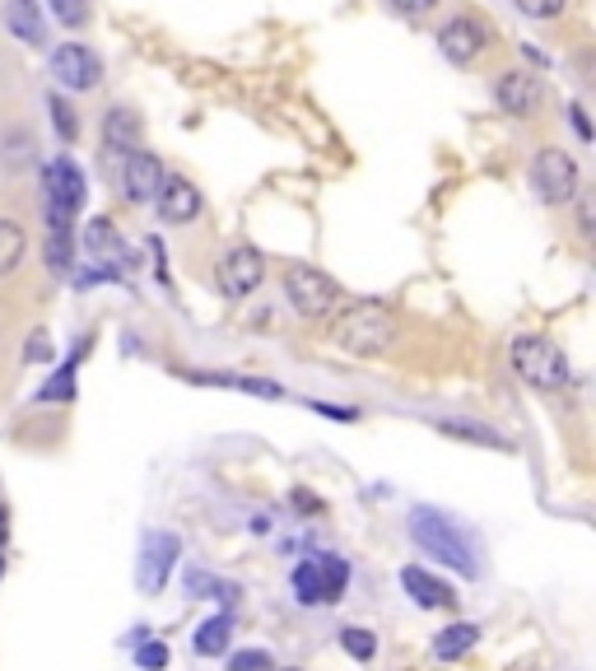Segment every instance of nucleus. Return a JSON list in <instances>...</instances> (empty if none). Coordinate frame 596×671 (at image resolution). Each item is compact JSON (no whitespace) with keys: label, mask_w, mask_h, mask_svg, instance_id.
<instances>
[{"label":"nucleus","mask_w":596,"mask_h":671,"mask_svg":"<svg viewBox=\"0 0 596 671\" xmlns=\"http://www.w3.org/2000/svg\"><path fill=\"white\" fill-rule=\"evenodd\" d=\"M396 336H401V322H396V312L387 304H350L341 318L331 327V341L341 345L345 354H360V360H373V354H383L396 345Z\"/></svg>","instance_id":"obj_1"},{"label":"nucleus","mask_w":596,"mask_h":671,"mask_svg":"<svg viewBox=\"0 0 596 671\" xmlns=\"http://www.w3.org/2000/svg\"><path fill=\"white\" fill-rule=\"evenodd\" d=\"M410 537L420 541V546L429 550V556L448 560L462 579H475V574H481V564H475L471 541L462 537V531H456L452 518H443L439 508H415V513H410Z\"/></svg>","instance_id":"obj_2"},{"label":"nucleus","mask_w":596,"mask_h":671,"mask_svg":"<svg viewBox=\"0 0 596 671\" xmlns=\"http://www.w3.org/2000/svg\"><path fill=\"white\" fill-rule=\"evenodd\" d=\"M512 369H518V378L541 387V392H554L569 383V354L545 341V336H518L512 341Z\"/></svg>","instance_id":"obj_3"},{"label":"nucleus","mask_w":596,"mask_h":671,"mask_svg":"<svg viewBox=\"0 0 596 671\" xmlns=\"http://www.w3.org/2000/svg\"><path fill=\"white\" fill-rule=\"evenodd\" d=\"M285 299L298 318H327V312L341 304V285L317 266H289L285 271Z\"/></svg>","instance_id":"obj_4"},{"label":"nucleus","mask_w":596,"mask_h":671,"mask_svg":"<svg viewBox=\"0 0 596 671\" xmlns=\"http://www.w3.org/2000/svg\"><path fill=\"white\" fill-rule=\"evenodd\" d=\"M350 583V564L341 556H317L294 569V597L303 606H322V602H341V592Z\"/></svg>","instance_id":"obj_5"},{"label":"nucleus","mask_w":596,"mask_h":671,"mask_svg":"<svg viewBox=\"0 0 596 671\" xmlns=\"http://www.w3.org/2000/svg\"><path fill=\"white\" fill-rule=\"evenodd\" d=\"M47 215H52V233H70L75 210L85 206V173L70 160H52L47 164Z\"/></svg>","instance_id":"obj_6"},{"label":"nucleus","mask_w":596,"mask_h":671,"mask_svg":"<svg viewBox=\"0 0 596 671\" xmlns=\"http://www.w3.org/2000/svg\"><path fill=\"white\" fill-rule=\"evenodd\" d=\"M531 177H536V187H541V201H550V206H564L578 196V164H573L569 150H560V145H545L536 154Z\"/></svg>","instance_id":"obj_7"},{"label":"nucleus","mask_w":596,"mask_h":671,"mask_svg":"<svg viewBox=\"0 0 596 671\" xmlns=\"http://www.w3.org/2000/svg\"><path fill=\"white\" fill-rule=\"evenodd\" d=\"M52 75L62 89H75V94H89L98 89V80H103V62L85 47V43H66L52 52Z\"/></svg>","instance_id":"obj_8"},{"label":"nucleus","mask_w":596,"mask_h":671,"mask_svg":"<svg viewBox=\"0 0 596 671\" xmlns=\"http://www.w3.org/2000/svg\"><path fill=\"white\" fill-rule=\"evenodd\" d=\"M262 275H266V262L256 248H233L220 256V289L229 299H247V294L262 285Z\"/></svg>","instance_id":"obj_9"},{"label":"nucleus","mask_w":596,"mask_h":671,"mask_svg":"<svg viewBox=\"0 0 596 671\" xmlns=\"http://www.w3.org/2000/svg\"><path fill=\"white\" fill-rule=\"evenodd\" d=\"M154 206L164 215V224H191L196 215H201V187L187 183L183 173H164V183L154 191Z\"/></svg>","instance_id":"obj_10"},{"label":"nucleus","mask_w":596,"mask_h":671,"mask_svg":"<svg viewBox=\"0 0 596 671\" xmlns=\"http://www.w3.org/2000/svg\"><path fill=\"white\" fill-rule=\"evenodd\" d=\"M485 43H489V33H485V24H475L471 14L448 19L443 33H439V47H443V56L452 66H471L475 56L485 52Z\"/></svg>","instance_id":"obj_11"},{"label":"nucleus","mask_w":596,"mask_h":671,"mask_svg":"<svg viewBox=\"0 0 596 671\" xmlns=\"http://www.w3.org/2000/svg\"><path fill=\"white\" fill-rule=\"evenodd\" d=\"M494 98H499V108L512 112V117H531L536 108H541V75H531V70H504L499 75V85H494Z\"/></svg>","instance_id":"obj_12"},{"label":"nucleus","mask_w":596,"mask_h":671,"mask_svg":"<svg viewBox=\"0 0 596 671\" xmlns=\"http://www.w3.org/2000/svg\"><path fill=\"white\" fill-rule=\"evenodd\" d=\"M177 537H168V531H154V537L145 541V550H141V569H135V583H141V592H158L164 587V579H168V569H173V560H177Z\"/></svg>","instance_id":"obj_13"},{"label":"nucleus","mask_w":596,"mask_h":671,"mask_svg":"<svg viewBox=\"0 0 596 671\" xmlns=\"http://www.w3.org/2000/svg\"><path fill=\"white\" fill-rule=\"evenodd\" d=\"M158 183H164V164H158V154L131 150L126 154V168H122V187H126L131 201H154Z\"/></svg>","instance_id":"obj_14"},{"label":"nucleus","mask_w":596,"mask_h":671,"mask_svg":"<svg viewBox=\"0 0 596 671\" xmlns=\"http://www.w3.org/2000/svg\"><path fill=\"white\" fill-rule=\"evenodd\" d=\"M401 587H406L420 606H429V610H433V606H452V602H456V592H452L443 579H433L429 569H415V564L401 569Z\"/></svg>","instance_id":"obj_15"},{"label":"nucleus","mask_w":596,"mask_h":671,"mask_svg":"<svg viewBox=\"0 0 596 671\" xmlns=\"http://www.w3.org/2000/svg\"><path fill=\"white\" fill-rule=\"evenodd\" d=\"M5 24H10V33L19 37V43H29V47L47 43V24H43V14H37V0H10Z\"/></svg>","instance_id":"obj_16"},{"label":"nucleus","mask_w":596,"mask_h":671,"mask_svg":"<svg viewBox=\"0 0 596 671\" xmlns=\"http://www.w3.org/2000/svg\"><path fill=\"white\" fill-rule=\"evenodd\" d=\"M103 141H108V150H117L126 160L131 150H141V117L131 108H112L103 117Z\"/></svg>","instance_id":"obj_17"},{"label":"nucleus","mask_w":596,"mask_h":671,"mask_svg":"<svg viewBox=\"0 0 596 671\" xmlns=\"http://www.w3.org/2000/svg\"><path fill=\"white\" fill-rule=\"evenodd\" d=\"M475 639H481V625L456 620V625H448V629H443L439 639H433V658H439V662H456L462 653H471Z\"/></svg>","instance_id":"obj_18"},{"label":"nucleus","mask_w":596,"mask_h":671,"mask_svg":"<svg viewBox=\"0 0 596 671\" xmlns=\"http://www.w3.org/2000/svg\"><path fill=\"white\" fill-rule=\"evenodd\" d=\"M191 383H206V387H233V392H252V397H280V387L266 383V378H243V373H183Z\"/></svg>","instance_id":"obj_19"},{"label":"nucleus","mask_w":596,"mask_h":671,"mask_svg":"<svg viewBox=\"0 0 596 671\" xmlns=\"http://www.w3.org/2000/svg\"><path fill=\"white\" fill-rule=\"evenodd\" d=\"M433 429L452 433V439H466V443H481V448H508V439L489 425H475V420H433Z\"/></svg>","instance_id":"obj_20"},{"label":"nucleus","mask_w":596,"mask_h":671,"mask_svg":"<svg viewBox=\"0 0 596 671\" xmlns=\"http://www.w3.org/2000/svg\"><path fill=\"white\" fill-rule=\"evenodd\" d=\"M29 252V233L19 229L14 220H0V275H10Z\"/></svg>","instance_id":"obj_21"},{"label":"nucleus","mask_w":596,"mask_h":671,"mask_svg":"<svg viewBox=\"0 0 596 671\" xmlns=\"http://www.w3.org/2000/svg\"><path fill=\"white\" fill-rule=\"evenodd\" d=\"M229 648V616H214L201 625V635H196V653L201 658H220Z\"/></svg>","instance_id":"obj_22"},{"label":"nucleus","mask_w":596,"mask_h":671,"mask_svg":"<svg viewBox=\"0 0 596 671\" xmlns=\"http://www.w3.org/2000/svg\"><path fill=\"white\" fill-rule=\"evenodd\" d=\"M85 248H89L93 256H112V252H117V229H112L108 220H89V229H85Z\"/></svg>","instance_id":"obj_23"},{"label":"nucleus","mask_w":596,"mask_h":671,"mask_svg":"<svg viewBox=\"0 0 596 671\" xmlns=\"http://www.w3.org/2000/svg\"><path fill=\"white\" fill-rule=\"evenodd\" d=\"M341 644H345V653H350L354 662H368V658L377 653V639L368 635V629H360V625H350L345 635H341Z\"/></svg>","instance_id":"obj_24"},{"label":"nucleus","mask_w":596,"mask_h":671,"mask_svg":"<svg viewBox=\"0 0 596 671\" xmlns=\"http://www.w3.org/2000/svg\"><path fill=\"white\" fill-rule=\"evenodd\" d=\"M52 14L62 19L66 29H85L89 24V0H52Z\"/></svg>","instance_id":"obj_25"},{"label":"nucleus","mask_w":596,"mask_h":671,"mask_svg":"<svg viewBox=\"0 0 596 671\" xmlns=\"http://www.w3.org/2000/svg\"><path fill=\"white\" fill-rule=\"evenodd\" d=\"M52 122H56V135H62V141L70 145L75 141V135H79V122H75V112H70V103H66V98H52Z\"/></svg>","instance_id":"obj_26"},{"label":"nucleus","mask_w":596,"mask_h":671,"mask_svg":"<svg viewBox=\"0 0 596 671\" xmlns=\"http://www.w3.org/2000/svg\"><path fill=\"white\" fill-rule=\"evenodd\" d=\"M37 397H43V402H66V397H75V364H66L43 392H37Z\"/></svg>","instance_id":"obj_27"},{"label":"nucleus","mask_w":596,"mask_h":671,"mask_svg":"<svg viewBox=\"0 0 596 671\" xmlns=\"http://www.w3.org/2000/svg\"><path fill=\"white\" fill-rule=\"evenodd\" d=\"M527 19H560L569 10V0H512Z\"/></svg>","instance_id":"obj_28"},{"label":"nucleus","mask_w":596,"mask_h":671,"mask_svg":"<svg viewBox=\"0 0 596 671\" xmlns=\"http://www.w3.org/2000/svg\"><path fill=\"white\" fill-rule=\"evenodd\" d=\"M229 671H271V653L266 648H243V653L229 658Z\"/></svg>","instance_id":"obj_29"},{"label":"nucleus","mask_w":596,"mask_h":671,"mask_svg":"<svg viewBox=\"0 0 596 671\" xmlns=\"http://www.w3.org/2000/svg\"><path fill=\"white\" fill-rule=\"evenodd\" d=\"M187 592H214V597H238L233 583H214L210 574H187Z\"/></svg>","instance_id":"obj_30"},{"label":"nucleus","mask_w":596,"mask_h":671,"mask_svg":"<svg viewBox=\"0 0 596 671\" xmlns=\"http://www.w3.org/2000/svg\"><path fill=\"white\" fill-rule=\"evenodd\" d=\"M135 662L150 667V671H158V667L168 662V648L164 644H145V648H135Z\"/></svg>","instance_id":"obj_31"},{"label":"nucleus","mask_w":596,"mask_h":671,"mask_svg":"<svg viewBox=\"0 0 596 671\" xmlns=\"http://www.w3.org/2000/svg\"><path fill=\"white\" fill-rule=\"evenodd\" d=\"M569 122H573V131H578V141H592V122H587V112L578 103L569 108Z\"/></svg>","instance_id":"obj_32"},{"label":"nucleus","mask_w":596,"mask_h":671,"mask_svg":"<svg viewBox=\"0 0 596 671\" xmlns=\"http://www.w3.org/2000/svg\"><path fill=\"white\" fill-rule=\"evenodd\" d=\"M391 6L401 10V14H424V10L439 6V0H391Z\"/></svg>","instance_id":"obj_33"},{"label":"nucleus","mask_w":596,"mask_h":671,"mask_svg":"<svg viewBox=\"0 0 596 671\" xmlns=\"http://www.w3.org/2000/svg\"><path fill=\"white\" fill-rule=\"evenodd\" d=\"M47 354H52V345H47V341H37V336H33V341H29V360H47Z\"/></svg>","instance_id":"obj_34"},{"label":"nucleus","mask_w":596,"mask_h":671,"mask_svg":"<svg viewBox=\"0 0 596 671\" xmlns=\"http://www.w3.org/2000/svg\"><path fill=\"white\" fill-rule=\"evenodd\" d=\"M578 224H583V233H592V201L578 206Z\"/></svg>","instance_id":"obj_35"},{"label":"nucleus","mask_w":596,"mask_h":671,"mask_svg":"<svg viewBox=\"0 0 596 671\" xmlns=\"http://www.w3.org/2000/svg\"><path fill=\"white\" fill-rule=\"evenodd\" d=\"M0 546H5V508H0Z\"/></svg>","instance_id":"obj_36"},{"label":"nucleus","mask_w":596,"mask_h":671,"mask_svg":"<svg viewBox=\"0 0 596 671\" xmlns=\"http://www.w3.org/2000/svg\"><path fill=\"white\" fill-rule=\"evenodd\" d=\"M0 569H5V560H0Z\"/></svg>","instance_id":"obj_37"}]
</instances>
